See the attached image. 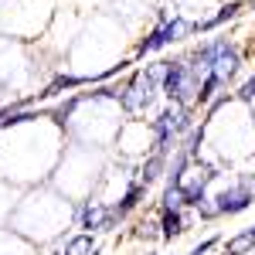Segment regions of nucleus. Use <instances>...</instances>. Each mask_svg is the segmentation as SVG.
<instances>
[{"label": "nucleus", "instance_id": "obj_1", "mask_svg": "<svg viewBox=\"0 0 255 255\" xmlns=\"http://www.w3.org/2000/svg\"><path fill=\"white\" fill-rule=\"evenodd\" d=\"M163 75H167V61H153L143 72H136L133 79L123 85V99L119 106L126 113H143L157 102V92H163Z\"/></svg>", "mask_w": 255, "mask_h": 255}, {"label": "nucleus", "instance_id": "obj_2", "mask_svg": "<svg viewBox=\"0 0 255 255\" xmlns=\"http://www.w3.org/2000/svg\"><path fill=\"white\" fill-rule=\"evenodd\" d=\"M211 201H215V211H218V215H242L245 208H252V201H255L252 180H249V177H242V180H235L232 187L218 191Z\"/></svg>", "mask_w": 255, "mask_h": 255}, {"label": "nucleus", "instance_id": "obj_3", "mask_svg": "<svg viewBox=\"0 0 255 255\" xmlns=\"http://www.w3.org/2000/svg\"><path fill=\"white\" fill-rule=\"evenodd\" d=\"M238 68H242V51H238L232 41H225L221 51L215 55V72H211V75H218V79L228 85V82L238 75Z\"/></svg>", "mask_w": 255, "mask_h": 255}, {"label": "nucleus", "instance_id": "obj_4", "mask_svg": "<svg viewBox=\"0 0 255 255\" xmlns=\"http://www.w3.org/2000/svg\"><path fill=\"white\" fill-rule=\"evenodd\" d=\"M157 31H160V44L167 48V44H174V41L191 38V34H194V20H187V17H180V14H174L167 24H157Z\"/></svg>", "mask_w": 255, "mask_h": 255}, {"label": "nucleus", "instance_id": "obj_5", "mask_svg": "<svg viewBox=\"0 0 255 255\" xmlns=\"http://www.w3.org/2000/svg\"><path fill=\"white\" fill-rule=\"evenodd\" d=\"M163 167H167V153H150V157L143 160V167H139L136 180L143 184V187H150V184H153V180L163 174Z\"/></svg>", "mask_w": 255, "mask_h": 255}, {"label": "nucleus", "instance_id": "obj_6", "mask_svg": "<svg viewBox=\"0 0 255 255\" xmlns=\"http://www.w3.org/2000/svg\"><path fill=\"white\" fill-rule=\"evenodd\" d=\"M143 194H146V187H143L139 180H133V184L126 187V194H123V201H116V204H113V211H116L119 218H126V215H129V211H133V208L139 204V197H143Z\"/></svg>", "mask_w": 255, "mask_h": 255}, {"label": "nucleus", "instance_id": "obj_7", "mask_svg": "<svg viewBox=\"0 0 255 255\" xmlns=\"http://www.w3.org/2000/svg\"><path fill=\"white\" fill-rule=\"evenodd\" d=\"M184 232V215L180 211H160V238H177Z\"/></svg>", "mask_w": 255, "mask_h": 255}, {"label": "nucleus", "instance_id": "obj_8", "mask_svg": "<svg viewBox=\"0 0 255 255\" xmlns=\"http://www.w3.org/2000/svg\"><path fill=\"white\" fill-rule=\"evenodd\" d=\"M85 99H89V96H68L65 102H61V106H55V109H51V119H55L58 126H65V123L72 119V113L79 109V106L85 102Z\"/></svg>", "mask_w": 255, "mask_h": 255}, {"label": "nucleus", "instance_id": "obj_9", "mask_svg": "<svg viewBox=\"0 0 255 255\" xmlns=\"http://www.w3.org/2000/svg\"><path fill=\"white\" fill-rule=\"evenodd\" d=\"M221 85H225V82L218 79V75H208V79L201 82V89H197V102H194V106H211Z\"/></svg>", "mask_w": 255, "mask_h": 255}, {"label": "nucleus", "instance_id": "obj_10", "mask_svg": "<svg viewBox=\"0 0 255 255\" xmlns=\"http://www.w3.org/2000/svg\"><path fill=\"white\" fill-rule=\"evenodd\" d=\"M82 82H85V79H79V75H58V79L51 82V85H48V89H44L41 96H44V99H51V96H61V92H68V89H79Z\"/></svg>", "mask_w": 255, "mask_h": 255}, {"label": "nucleus", "instance_id": "obj_11", "mask_svg": "<svg viewBox=\"0 0 255 255\" xmlns=\"http://www.w3.org/2000/svg\"><path fill=\"white\" fill-rule=\"evenodd\" d=\"M92 249H96V245H92V235L82 232V235H72L68 242H65V252L61 255H89Z\"/></svg>", "mask_w": 255, "mask_h": 255}, {"label": "nucleus", "instance_id": "obj_12", "mask_svg": "<svg viewBox=\"0 0 255 255\" xmlns=\"http://www.w3.org/2000/svg\"><path fill=\"white\" fill-rule=\"evenodd\" d=\"M255 249V238L252 232H242V235L228 238V245H225V255H249Z\"/></svg>", "mask_w": 255, "mask_h": 255}, {"label": "nucleus", "instance_id": "obj_13", "mask_svg": "<svg viewBox=\"0 0 255 255\" xmlns=\"http://www.w3.org/2000/svg\"><path fill=\"white\" fill-rule=\"evenodd\" d=\"M235 96L242 99V102H255V75H252L249 82H242V89H238Z\"/></svg>", "mask_w": 255, "mask_h": 255}, {"label": "nucleus", "instance_id": "obj_14", "mask_svg": "<svg viewBox=\"0 0 255 255\" xmlns=\"http://www.w3.org/2000/svg\"><path fill=\"white\" fill-rule=\"evenodd\" d=\"M218 242H221V238H204V242H197V245H194V249H191L187 255H208V252H211V249L218 245Z\"/></svg>", "mask_w": 255, "mask_h": 255}, {"label": "nucleus", "instance_id": "obj_15", "mask_svg": "<svg viewBox=\"0 0 255 255\" xmlns=\"http://www.w3.org/2000/svg\"><path fill=\"white\" fill-rule=\"evenodd\" d=\"M249 180H252V191H255V174H252V177H249Z\"/></svg>", "mask_w": 255, "mask_h": 255}, {"label": "nucleus", "instance_id": "obj_16", "mask_svg": "<svg viewBox=\"0 0 255 255\" xmlns=\"http://www.w3.org/2000/svg\"><path fill=\"white\" fill-rule=\"evenodd\" d=\"M249 232H252V238H255V225H252V228H249Z\"/></svg>", "mask_w": 255, "mask_h": 255}]
</instances>
